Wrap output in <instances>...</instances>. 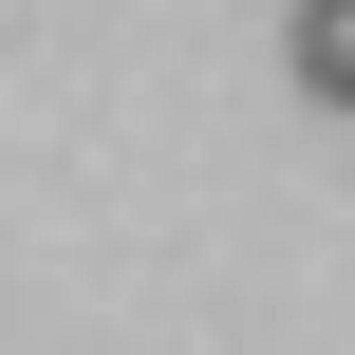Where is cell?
<instances>
[{"label": "cell", "mask_w": 355, "mask_h": 355, "mask_svg": "<svg viewBox=\"0 0 355 355\" xmlns=\"http://www.w3.org/2000/svg\"><path fill=\"white\" fill-rule=\"evenodd\" d=\"M300 94H318V112L355 94V0H300Z\"/></svg>", "instance_id": "1"}]
</instances>
